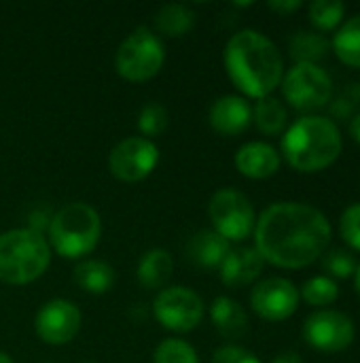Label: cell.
I'll return each mask as SVG.
<instances>
[{
	"instance_id": "cell-1",
	"label": "cell",
	"mask_w": 360,
	"mask_h": 363,
	"mask_svg": "<svg viewBox=\"0 0 360 363\" xmlns=\"http://www.w3.org/2000/svg\"><path fill=\"white\" fill-rule=\"evenodd\" d=\"M252 234L263 262L284 270H299L327 253L331 223L312 204L276 202L259 215Z\"/></svg>"
},
{
	"instance_id": "cell-2",
	"label": "cell",
	"mask_w": 360,
	"mask_h": 363,
	"mask_svg": "<svg viewBox=\"0 0 360 363\" xmlns=\"http://www.w3.org/2000/svg\"><path fill=\"white\" fill-rule=\"evenodd\" d=\"M223 62L231 83L255 100L272 96L284 77V60L276 43L250 28L236 32L227 40Z\"/></svg>"
},
{
	"instance_id": "cell-3",
	"label": "cell",
	"mask_w": 360,
	"mask_h": 363,
	"mask_svg": "<svg viewBox=\"0 0 360 363\" xmlns=\"http://www.w3.org/2000/svg\"><path fill=\"white\" fill-rule=\"evenodd\" d=\"M282 157L297 172H320L337 162L344 149L342 132L325 115H303L282 134Z\"/></svg>"
},
{
	"instance_id": "cell-4",
	"label": "cell",
	"mask_w": 360,
	"mask_h": 363,
	"mask_svg": "<svg viewBox=\"0 0 360 363\" xmlns=\"http://www.w3.org/2000/svg\"><path fill=\"white\" fill-rule=\"evenodd\" d=\"M45 238L59 257L87 259L102 238L100 213L87 202H70L51 217Z\"/></svg>"
},
{
	"instance_id": "cell-5",
	"label": "cell",
	"mask_w": 360,
	"mask_h": 363,
	"mask_svg": "<svg viewBox=\"0 0 360 363\" xmlns=\"http://www.w3.org/2000/svg\"><path fill=\"white\" fill-rule=\"evenodd\" d=\"M51 264V247L34 228H15L0 234V281L6 285H30Z\"/></svg>"
},
{
	"instance_id": "cell-6",
	"label": "cell",
	"mask_w": 360,
	"mask_h": 363,
	"mask_svg": "<svg viewBox=\"0 0 360 363\" xmlns=\"http://www.w3.org/2000/svg\"><path fill=\"white\" fill-rule=\"evenodd\" d=\"M166 62V47L155 30L140 26L129 32L115 53V70L129 83H146L159 74Z\"/></svg>"
},
{
	"instance_id": "cell-7",
	"label": "cell",
	"mask_w": 360,
	"mask_h": 363,
	"mask_svg": "<svg viewBox=\"0 0 360 363\" xmlns=\"http://www.w3.org/2000/svg\"><path fill=\"white\" fill-rule=\"evenodd\" d=\"M280 87L284 102L299 113L327 108L333 98V81L318 64H295L293 68L284 70Z\"/></svg>"
},
{
	"instance_id": "cell-8",
	"label": "cell",
	"mask_w": 360,
	"mask_h": 363,
	"mask_svg": "<svg viewBox=\"0 0 360 363\" xmlns=\"http://www.w3.org/2000/svg\"><path fill=\"white\" fill-rule=\"evenodd\" d=\"M212 230L227 242H242L255 232L257 215L252 202L238 189H219L208 202Z\"/></svg>"
},
{
	"instance_id": "cell-9",
	"label": "cell",
	"mask_w": 360,
	"mask_h": 363,
	"mask_svg": "<svg viewBox=\"0 0 360 363\" xmlns=\"http://www.w3.org/2000/svg\"><path fill=\"white\" fill-rule=\"evenodd\" d=\"M153 315L163 330L174 334H187L202 323L206 306L193 289L174 285L157 291L153 300Z\"/></svg>"
},
{
	"instance_id": "cell-10",
	"label": "cell",
	"mask_w": 360,
	"mask_h": 363,
	"mask_svg": "<svg viewBox=\"0 0 360 363\" xmlns=\"http://www.w3.org/2000/svg\"><path fill=\"white\" fill-rule=\"evenodd\" d=\"M354 338L356 328L346 313L323 308L303 321V340L320 353H342L352 347Z\"/></svg>"
},
{
	"instance_id": "cell-11",
	"label": "cell",
	"mask_w": 360,
	"mask_h": 363,
	"mask_svg": "<svg viewBox=\"0 0 360 363\" xmlns=\"http://www.w3.org/2000/svg\"><path fill=\"white\" fill-rule=\"evenodd\" d=\"M159 164V149L153 140L129 136L108 153V170L121 183L144 181Z\"/></svg>"
},
{
	"instance_id": "cell-12",
	"label": "cell",
	"mask_w": 360,
	"mask_h": 363,
	"mask_svg": "<svg viewBox=\"0 0 360 363\" xmlns=\"http://www.w3.org/2000/svg\"><path fill=\"white\" fill-rule=\"evenodd\" d=\"M81 323H83V315L74 302L64 298H53L38 308L34 317V332L45 345L64 347L76 338Z\"/></svg>"
},
{
	"instance_id": "cell-13",
	"label": "cell",
	"mask_w": 360,
	"mask_h": 363,
	"mask_svg": "<svg viewBox=\"0 0 360 363\" xmlns=\"http://www.w3.org/2000/svg\"><path fill=\"white\" fill-rule=\"evenodd\" d=\"M299 306V289L293 281L269 277L259 281L250 291V308L265 321L280 323L291 319Z\"/></svg>"
},
{
	"instance_id": "cell-14",
	"label": "cell",
	"mask_w": 360,
	"mask_h": 363,
	"mask_svg": "<svg viewBox=\"0 0 360 363\" xmlns=\"http://www.w3.org/2000/svg\"><path fill=\"white\" fill-rule=\"evenodd\" d=\"M208 121L221 136H240L252 123V106L244 96H221L212 102Z\"/></svg>"
},
{
	"instance_id": "cell-15",
	"label": "cell",
	"mask_w": 360,
	"mask_h": 363,
	"mask_svg": "<svg viewBox=\"0 0 360 363\" xmlns=\"http://www.w3.org/2000/svg\"><path fill=\"white\" fill-rule=\"evenodd\" d=\"M233 164L242 177L252 179V181H263V179L274 177L280 170L282 157L269 143L252 140V143L242 145L236 151Z\"/></svg>"
},
{
	"instance_id": "cell-16",
	"label": "cell",
	"mask_w": 360,
	"mask_h": 363,
	"mask_svg": "<svg viewBox=\"0 0 360 363\" xmlns=\"http://www.w3.org/2000/svg\"><path fill=\"white\" fill-rule=\"evenodd\" d=\"M263 257L257 253L255 247H240V249H231L227 253V257L223 259L219 274L225 287L229 289H240V287H248L252 285L261 272H263Z\"/></svg>"
},
{
	"instance_id": "cell-17",
	"label": "cell",
	"mask_w": 360,
	"mask_h": 363,
	"mask_svg": "<svg viewBox=\"0 0 360 363\" xmlns=\"http://www.w3.org/2000/svg\"><path fill=\"white\" fill-rule=\"evenodd\" d=\"M210 321L225 340H242L248 334V315L240 302L219 296L210 306Z\"/></svg>"
},
{
	"instance_id": "cell-18",
	"label": "cell",
	"mask_w": 360,
	"mask_h": 363,
	"mask_svg": "<svg viewBox=\"0 0 360 363\" xmlns=\"http://www.w3.org/2000/svg\"><path fill=\"white\" fill-rule=\"evenodd\" d=\"M229 251H231V242H227L214 230H199L197 234L191 236L187 245V257L195 266L208 268V270H214V268L219 270Z\"/></svg>"
},
{
	"instance_id": "cell-19",
	"label": "cell",
	"mask_w": 360,
	"mask_h": 363,
	"mask_svg": "<svg viewBox=\"0 0 360 363\" xmlns=\"http://www.w3.org/2000/svg\"><path fill=\"white\" fill-rule=\"evenodd\" d=\"M174 274V259L172 255L166 251V249H149L140 262H138V268H136V279L138 283L144 287V289H166L170 279Z\"/></svg>"
},
{
	"instance_id": "cell-20",
	"label": "cell",
	"mask_w": 360,
	"mask_h": 363,
	"mask_svg": "<svg viewBox=\"0 0 360 363\" xmlns=\"http://www.w3.org/2000/svg\"><path fill=\"white\" fill-rule=\"evenodd\" d=\"M72 279H74V285L81 291L91 294V296H104L115 287L117 274H115V268L108 262L87 257V259H81L74 266Z\"/></svg>"
},
{
	"instance_id": "cell-21",
	"label": "cell",
	"mask_w": 360,
	"mask_h": 363,
	"mask_svg": "<svg viewBox=\"0 0 360 363\" xmlns=\"http://www.w3.org/2000/svg\"><path fill=\"white\" fill-rule=\"evenodd\" d=\"M155 30L170 38H180L189 34L195 26V13L182 2H168L157 9L153 17Z\"/></svg>"
},
{
	"instance_id": "cell-22",
	"label": "cell",
	"mask_w": 360,
	"mask_h": 363,
	"mask_svg": "<svg viewBox=\"0 0 360 363\" xmlns=\"http://www.w3.org/2000/svg\"><path fill=\"white\" fill-rule=\"evenodd\" d=\"M331 51V40L316 30H299L289 40V55L295 64H318Z\"/></svg>"
},
{
	"instance_id": "cell-23",
	"label": "cell",
	"mask_w": 360,
	"mask_h": 363,
	"mask_svg": "<svg viewBox=\"0 0 360 363\" xmlns=\"http://www.w3.org/2000/svg\"><path fill=\"white\" fill-rule=\"evenodd\" d=\"M333 53L350 68H360V13L346 19L333 36Z\"/></svg>"
},
{
	"instance_id": "cell-24",
	"label": "cell",
	"mask_w": 360,
	"mask_h": 363,
	"mask_svg": "<svg viewBox=\"0 0 360 363\" xmlns=\"http://www.w3.org/2000/svg\"><path fill=\"white\" fill-rule=\"evenodd\" d=\"M252 121L257 125V130L265 136H278L284 132L286 121H289V111L282 104V100L267 96L257 100V104L252 106Z\"/></svg>"
},
{
	"instance_id": "cell-25",
	"label": "cell",
	"mask_w": 360,
	"mask_h": 363,
	"mask_svg": "<svg viewBox=\"0 0 360 363\" xmlns=\"http://www.w3.org/2000/svg\"><path fill=\"white\" fill-rule=\"evenodd\" d=\"M299 298H303L306 304L316 306V308H327L331 304L337 302L339 298V287L333 279L329 277H312L308 279L301 289H299Z\"/></svg>"
},
{
	"instance_id": "cell-26",
	"label": "cell",
	"mask_w": 360,
	"mask_h": 363,
	"mask_svg": "<svg viewBox=\"0 0 360 363\" xmlns=\"http://www.w3.org/2000/svg\"><path fill=\"white\" fill-rule=\"evenodd\" d=\"M344 15H346V4L339 0H314L308 6L310 23L320 32L339 28L344 21Z\"/></svg>"
},
{
	"instance_id": "cell-27",
	"label": "cell",
	"mask_w": 360,
	"mask_h": 363,
	"mask_svg": "<svg viewBox=\"0 0 360 363\" xmlns=\"http://www.w3.org/2000/svg\"><path fill=\"white\" fill-rule=\"evenodd\" d=\"M136 125L142 134V138H157L161 136L168 125H170V113L163 104L159 102H146L140 113H138V119H136Z\"/></svg>"
},
{
	"instance_id": "cell-28",
	"label": "cell",
	"mask_w": 360,
	"mask_h": 363,
	"mask_svg": "<svg viewBox=\"0 0 360 363\" xmlns=\"http://www.w3.org/2000/svg\"><path fill=\"white\" fill-rule=\"evenodd\" d=\"M153 363H199L197 351L180 338H166L157 345Z\"/></svg>"
},
{
	"instance_id": "cell-29",
	"label": "cell",
	"mask_w": 360,
	"mask_h": 363,
	"mask_svg": "<svg viewBox=\"0 0 360 363\" xmlns=\"http://www.w3.org/2000/svg\"><path fill=\"white\" fill-rule=\"evenodd\" d=\"M356 259L352 257L350 251L344 249H333L323 255V268L329 274V279H350L356 272Z\"/></svg>"
},
{
	"instance_id": "cell-30",
	"label": "cell",
	"mask_w": 360,
	"mask_h": 363,
	"mask_svg": "<svg viewBox=\"0 0 360 363\" xmlns=\"http://www.w3.org/2000/svg\"><path fill=\"white\" fill-rule=\"evenodd\" d=\"M339 234L344 238V242L354 249L360 251V202L350 204L342 217H339Z\"/></svg>"
},
{
	"instance_id": "cell-31",
	"label": "cell",
	"mask_w": 360,
	"mask_h": 363,
	"mask_svg": "<svg viewBox=\"0 0 360 363\" xmlns=\"http://www.w3.org/2000/svg\"><path fill=\"white\" fill-rule=\"evenodd\" d=\"M212 363H261V359L244 347L223 345L214 351Z\"/></svg>"
},
{
	"instance_id": "cell-32",
	"label": "cell",
	"mask_w": 360,
	"mask_h": 363,
	"mask_svg": "<svg viewBox=\"0 0 360 363\" xmlns=\"http://www.w3.org/2000/svg\"><path fill=\"white\" fill-rule=\"evenodd\" d=\"M327 108H329V119L335 121V123L337 121H350L359 113V106L350 98H346L342 91L331 98V102L327 104Z\"/></svg>"
},
{
	"instance_id": "cell-33",
	"label": "cell",
	"mask_w": 360,
	"mask_h": 363,
	"mask_svg": "<svg viewBox=\"0 0 360 363\" xmlns=\"http://www.w3.org/2000/svg\"><path fill=\"white\" fill-rule=\"evenodd\" d=\"M267 6L280 15H289V13L299 11L303 6V2L301 0H272V2H267Z\"/></svg>"
},
{
	"instance_id": "cell-34",
	"label": "cell",
	"mask_w": 360,
	"mask_h": 363,
	"mask_svg": "<svg viewBox=\"0 0 360 363\" xmlns=\"http://www.w3.org/2000/svg\"><path fill=\"white\" fill-rule=\"evenodd\" d=\"M342 94L346 96V98H350L356 106L360 108V81H352V83H348L344 89H342Z\"/></svg>"
},
{
	"instance_id": "cell-35",
	"label": "cell",
	"mask_w": 360,
	"mask_h": 363,
	"mask_svg": "<svg viewBox=\"0 0 360 363\" xmlns=\"http://www.w3.org/2000/svg\"><path fill=\"white\" fill-rule=\"evenodd\" d=\"M272 363H303V359H301L299 353H295V351H284V353L276 355Z\"/></svg>"
},
{
	"instance_id": "cell-36",
	"label": "cell",
	"mask_w": 360,
	"mask_h": 363,
	"mask_svg": "<svg viewBox=\"0 0 360 363\" xmlns=\"http://www.w3.org/2000/svg\"><path fill=\"white\" fill-rule=\"evenodd\" d=\"M350 136L360 145V111L350 119Z\"/></svg>"
},
{
	"instance_id": "cell-37",
	"label": "cell",
	"mask_w": 360,
	"mask_h": 363,
	"mask_svg": "<svg viewBox=\"0 0 360 363\" xmlns=\"http://www.w3.org/2000/svg\"><path fill=\"white\" fill-rule=\"evenodd\" d=\"M354 285H356V294L360 296V264L356 266V272H354Z\"/></svg>"
},
{
	"instance_id": "cell-38",
	"label": "cell",
	"mask_w": 360,
	"mask_h": 363,
	"mask_svg": "<svg viewBox=\"0 0 360 363\" xmlns=\"http://www.w3.org/2000/svg\"><path fill=\"white\" fill-rule=\"evenodd\" d=\"M0 363H15V362L11 359V355H8V353L0 351Z\"/></svg>"
}]
</instances>
